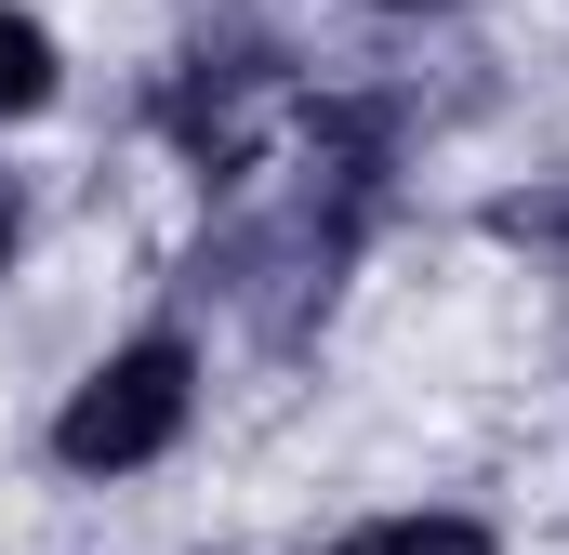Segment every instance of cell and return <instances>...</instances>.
Here are the masks:
<instances>
[{"mask_svg":"<svg viewBox=\"0 0 569 555\" xmlns=\"http://www.w3.org/2000/svg\"><path fill=\"white\" fill-rule=\"evenodd\" d=\"M291 67L266 53V40H226V53H186L172 67V93H159V133L186 145L212 185H239L252 159H266V120H279Z\"/></svg>","mask_w":569,"mask_h":555,"instance_id":"obj_2","label":"cell"},{"mask_svg":"<svg viewBox=\"0 0 569 555\" xmlns=\"http://www.w3.org/2000/svg\"><path fill=\"white\" fill-rule=\"evenodd\" d=\"M13 239H27V185L0 172V265H13Z\"/></svg>","mask_w":569,"mask_h":555,"instance_id":"obj_6","label":"cell"},{"mask_svg":"<svg viewBox=\"0 0 569 555\" xmlns=\"http://www.w3.org/2000/svg\"><path fill=\"white\" fill-rule=\"evenodd\" d=\"M53 93H67V53H53V27L0 0V120H40Z\"/></svg>","mask_w":569,"mask_h":555,"instance_id":"obj_3","label":"cell"},{"mask_svg":"<svg viewBox=\"0 0 569 555\" xmlns=\"http://www.w3.org/2000/svg\"><path fill=\"white\" fill-rule=\"evenodd\" d=\"M385 13H437V0H385Z\"/></svg>","mask_w":569,"mask_h":555,"instance_id":"obj_8","label":"cell"},{"mask_svg":"<svg viewBox=\"0 0 569 555\" xmlns=\"http://www.w3.org/2000/svg\"><path fill=\"white\" fill-rule=\"evenodd\" d=\"M331 555H398V543H385V529H358V543H331Z\"/></svg>","mask_w":569,"mask_h":555,"instance_id":"obj_7","label":"cell"},{"mask_svg":"<svg viewBox=\"0 0 569 555\" xmlns=\"http://www.w3.org/2000/svg\"><path fill=\"white\" fill-rule=\"evenodd\" d=\"M490 225H503V239H569V199H503Z\"/></svg>","mask_w":569,"mask_h":555,"instance_id":"obj_5","label":"cell"},{"mask_svg":"<svg viewBox=\"0 0 569 555\" xmlns=\"http://www.w3.org/2000/svg\"><path fill=\"white\" fill-rule=\"evenodd\" d=\"M385 543H398V555H503L477 516H385Z\"/></svg>","mask_w":569,"mask_h":555,"instance_id":"obj_4","label":"cell"},{"mask_svg":"<svg viewBox=\"0 0 569 555\" xmlns=\"http://www.w3.org/2000/svg\"><path fill=\"white\" fill-rule=\"evenodd\" d=\"M199 423V344L186 331H133L120 357H93L53 411V463L67 476H146L172 436Z\"/></svg>","mask_w":569,"mask_h":555,"instance_id":"obj_1","label":"cell"}]
</instances>
